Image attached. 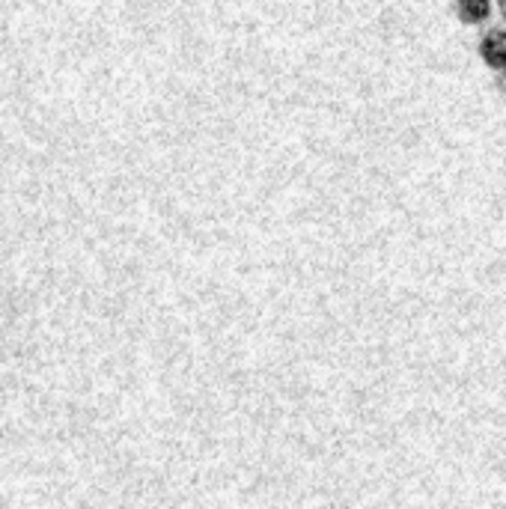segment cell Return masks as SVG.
I'll return each instance as SVG.
<instances>
[{"mask_svg": "<svg viewBox=\"0 0 506 509\" xmlns=\"http://www.w3.org/2000/svg\"><path fill=\"white\" fill-rule=\"evenodd\" d=\"M480 57L491 72L506 69V30H489L486 36L480 39Z\"/></svg>", "mask_w": 506, "mask_h": 509, "instance_id": "obj_1", "label": "cell"}, {"mask_svg": "<svg viewBox=\"0 0 506 509\" xmlns=\"http://www.w3.org/2000/svg\"><path fill=\"white\" fill-rule=\"evenodd\" d=\"M494 0H456V18L468 27H480L491 18Z\"/></svg>", "mask_w": 506, "mask_h": 509, "instance_id": "obj_2", "label": "cell"}, {"mask_svg": "<svg viewBox=\"0 0 506 509\" xmlns=\"http://www.w3.org/2000/svg\"><path fill=\"white\" fill-rule=\"evenodd\" d=\"M498 90L506 95V69H503V72H498Z\"/></svg>", "mask_w": 506, "mask_h": 509, "instance_id": "obj_3", "label": "cell"}, {"mask_svg": "<svg viewBox=\"0 0 506 509\" xmlns=\"http://www.w3.org/2000/svg\"><path fill=\"white\" fill-rule=\"evenodd\" d=\"M498 4H501V9H503V18H506V0H498Z\"/></svg>", "mask_w": 506, "mask_h": 509, "instance_id": "obj_4", "label": "cell"}]
</instances>
